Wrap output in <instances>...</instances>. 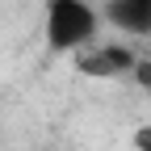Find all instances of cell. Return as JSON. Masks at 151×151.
<instances>
[{
	"instance_id": "1",
	"label": "cell",
	"mask_w": 151,
	"mask_h": 151,
	"mask_svg": "<svg viewBox=\"0 0 151 151\" xmlns=\"http://www.w3.org/2000/svg\"><path fill=\"white\" fill-rule=\"evenodd\" d=\"M101 25V13L88 0H46V42L50 50H84Z\"/></svg>"
},
{
	"instance_id": "2",
	"label": "cell",
	"mask_w": 151,
	"mask_h": 151,
	"mask_svg": "<svg viewBox=\"0 0 151 151\" xmlns=\"http://www.w3.org/2000/svg\"><path fill=\"white\" fill-rule=\"evenodd\" d=\"M139 55L130 50L126 42H101V46H84L76 50V71L88 76V80H113V76L134 71Z\"/></svg>"
},
{
	"instance_id": "3",
	"label": "cell",
	"mask_w": 151,
	"mask_h": 151,
	"mask_svg": "<svg viewBox=\"0 0 151 151\" xmlns=\"http://www.w3.org/2000/svg\"><path fill=\"white\" fill-rule=\"evenodd\" d=\"M101 17L130 38H151V0H105Z\"/></svg>"
},
{
	"instance_id": "4",
	"label": "cell",
	"mask_w": 151,
	"mask_h": 151,
	"mask_svg": "<svg viewBox=\"0 0 151 151\" xmlns=\"http://www.w3.org/2000/svg\"><path fill=\"white\" fill-rule=\"evenodd\" d=\"M134 84L139 88H151V59H139L134 63Z\"/></svg>"
},
{
	"instance_id": "5",
	"label": "cell",
	"mask_w": 151,
	"mask_h": 151,
	"mask_svg": "<svg viewBox=\"0 0 151 151\" xmlns=\"http://www.w3.org/2000/svg\"><path fill=\"white\" fill-rule=\"evenodd\" d=\"M134 151H151V122L134 130Z\"/></svg>"
}]
</instances>
